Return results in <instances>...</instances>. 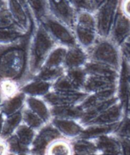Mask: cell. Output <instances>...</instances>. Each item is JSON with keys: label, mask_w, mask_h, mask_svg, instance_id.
<instances>
[{"label": "cell", "mask_w": 130, "mask_h": 155, "mask_svg": "<svg viewBox=\"0 0 130 155\" xmlns=\"http://www.w3.org/2000/svg\"><path fill=\"white\" fill-rule=\"evenodd\" d=\"M90 1H91V4H92L93 10H94V12L97 8H99L100 5H102L106 1H107V0H90Z\"/></svg>", "instance_id": "obj_43"}, {"label": "cell", "mask_w": 130, "mask_h": 155, "mask_svg": "<svg viewBox=\"0 0 130 155\" xmlns=\"http://www.w3.org/2000/svg\"><path fill=\"white\" fill-rule=\"evenodd\" d=\"M45 155H74L71 140L61 137L48 147Z\"/></svg>", "instance_id": "obj_28"}, {"label": "cell", "mask_w": 130, "mask_h": 155, "mask_svg": "<svg viewBox=\"0 0 130 155\" xmlns=\"http://www.w3.org/2000/svg\"><path fill=\"white\" fill-rule=\"evenodd\" d=\"M65 72L64 68H41V69L38 71V74L34 76V78L42 80V81H48V82L53 83L56 81L58 78L61 77Z\"/></svg>", "instance_id": "obj_33"}, {"label": "cell", "mask_w": 130, "mask_h": 155, "mask_svg": "<svg viewBox=\"0 0 130 155\" xmlns=\"http://www.w3.org/2000/svg\"><path fill=\"white\" fill-rule=\"evenodd\" d=\"M119 0H107L94 12L100 38H109L119 12Z\"/></svg>", "instance_id": "obj_6"}, {"label": "cell", "mask_w": 130, "mask_h": 155, "mask_svg": "<svg viewBox=\"0 0 130 155\" xmlns=\"http://www.w3.org/2000/svg\"><path fill=\"white\" fill-rule=\"evenodd\" d=\"M2 101H3V97H2V94L0 93V106H1V104H2Z\"/></svg>", "instance_id": "obj_47"}, {"label": "cell", "mask_w": 130, "mask_h": 155, "mask_svg": "<svg viewBox=\"0 0 130 155\" xmlns=\"http://www.w3.org/2000/svg\"><path fill=\"white\" fill-rule=\"evenodd\" d=\"M130 114V86H129V91H128V108H127V115Z\"/></svg>", "instance_id": "obj_45"}, {"label": "cell", "mask_w": 130, "mask_h": 155, "mask_svg": "<svg viewBox=\"0 0 130 155\" xmlns=\"http://www.w3.org/2000/svg\"><path fill=\"white\" fill-rule=\"evenodd\" d=\"M73 30L78 45L87 51L92 48L100 38L94 12H78Z\"/></svg>", "instance_id": "obj_3"}, {"label": "cell", "mask_w": 130, "mask_h": 155, "mask_svg": "<svg viewBox=\"0 0 130 155\" xmlns=\"http://www.w3.org/2000/svg\"><path fill=\"white\" fill-rule=\"evenodd\" d=\"M51 123L63 137L72 140L81 137L85 127L78 120L53 117Z\"/></svg>", "instance_id": "obj_13"}, {"label": "cell", "mask_w": 130, "mask_h": 155, "mask_svg": "<svg viewBox=\"0 0 130 155\" xmlns=\"http://www.w3.org/2000/svg\"><path fill=\"white\" fill-rule=\"evenodd\" d=\"M87 53L90 61L105 64L117 71L120 69L122 60L120 47L109 38H99Z\"/></svg>", "instance_id": "obj_4"}, {"label": "cell", "mask_w": 130, "mask_h": 155, "mask_svg": "<svg viewBox=\"0 0 130 155\" xmlns=\"http://www.w3.org/2000/svg\"><path fill=\"white\" fill-rule=\"evenodd\" d=\"M71 143L74 155H91L98 152L94 140L78 137L71 140Z\"/></svg>", "instance_id": "obj_24"}, {"label": "cell", "mask_w": 130, "mask_h": 155, "mask_svg": "<svg viewBox=\"0 0 130 155\" xmlns=\"http://www.w3.org/2000/svg\"><path fill=\"white\" fill-rule=\"evenodd\" d=\"M128 116H130V114H128Z\"/></svg>", "instance_id": "obj_50"}, {"label": "cell", "mask_w": 130, "mask_h": 155, "mask_svg": "<svg viewBox=\"0 0 130 155\" xmlns=\"http://www.w3.org/2000/svg\"><path fill=\"white\" fill-rule=\"evenodd\" d=\"M7 0H0V9L6 4Z\"/></svg>", "instance_id": "obj_46"}, {"label": "cell", "mask_w": 130, "mask_h": 155, "mask_svg": "<svg viewBox=\"0 0 130 155\" xmlns=\"http://www.w3.org/2000/svg\"><path fill=\"white\" fill-rule=\"evenodd\" d=\"M26 97L27 96L23 92L19 91L12 97L3 99L2 104L0 106V111L5 117L18 112L25 106Z\"/></svg>", "instance_id": "obj_19"}, {"label": "cell", "mask_w": 130, "mask_h": 155, "mask_svg": "<svg viewBox=\"0 0 130 155\" xmlns=\"http://www.w3.org/2000/svg\"><path fill=\"white\" fill-rule=\"evenodd\" d=\"M125 44H127V45H130V37L129 38H128V39L126 40V41H125Z\"/></svg>", "instance_id": "obj_49"}, {"label": "cell", "mask_w": 130, "mask_h": 155, "mask_svg": "<svg viewBox=\"0 0 130 155\" xmlns=\"http://www.w3.org/2000/svg\"><path fill=\"white\" fill-rule=\"evenodd\" d=\"M20 85L18 82L12 80H3L0 81V93L3 99L15 95L20 91Z\"/></svg>", "instance_id": "obj_34"}, {"label": "cell", "mask_w": 130, "mask_h": 155, "mask_svg": "<svg viewBox=\"0 0 130 155\" xmlns=\"http://www.w3.org/2000/svg\"><path fill=\"white\" fill-rule=\"evenodd\" d=\"M36 133V130L31 128L28 125L22 123L17 128L14 134L15 135L16 138L18 139V142L21 143V145L30 151L31 144L33 143Z\"/></svg>", "instance_id": "obj_27"}, {"label": "cell", "mask_w": 130, "mask_h": 155, "mask_svg": "<svg viewBox=\"0 0 130 155\" xmlns=\"http://www.w3.org/2000/svg\"><path fill=\"white\" fill-rule=\"evenodd\" d=\"M8 147V154L15 155H27L30 154V151L21 145L15 134L5 140Z\"/></svg>", "instance_id": "obj_35"}, {"label": "cell", "mask_w": 130, "mask_h": 155, "mask_svg": "<svg viewBox=\"0 0 130 155\" xmlns=\"http://www.w3.org/2000/svg\"><path fill=\"white\" fill-rule=\"evenodd\" d=\"M87 74L90 75H101V76H111V77H119V71L114 68L95 62V61H88L87 63L84 67Z\"/></svg>", "instance_id": "obj_25"}, {"label": "cell", "mask_w": 130, "mask_h": 155, "mask_svg": "<svg viewBox=\"0 0 130 155\" xmlns=\"http://www.w3.org/2000/svg\"><path fill=\"white\" fill-rule=\"evenodd\" d=\"M39 24L46 29L58 45L68 48L78 45L74 30L51 15L45 17Z\"/></svg>", "instance_id": "obj_5"}, {"label": "cell", "mask_w": 130, "mask_h": 155, "mask_svg": "<svg viewBox=\"0 0 130 155\" xmlns=\"http://www.w3.org/2000/svg\"><path fill=\"white\" fill-rule=\"evenodd\" d=\"M28 33H25L18 27L0 28V45H9L17 42Z\"/></svg>", "instance_id": "obj_29"}, {"label": "cell", "mask_w": 130, "mask_h": 155, "mask_svg": "<svg viewBox=\"0 0 130 155\" xmlns=\"http://www.w3.org/2000/svg\"><path fill=\"white\" fill-rule=\"evenodd\" d=\"M52 83L37 78H31L20 87V91L26 96L43 97L51 91Z\"/></svg>", "instance_id": "obj_17"}, {"label": "cell", "mask_w": 130, "mask_h": 155, "mask_svg": "<svg viewBox=\"0 0 130 155\" xmlns=\"http://www.w3.org/2000/svg\"><path fill=\"white\" fill-rule=\"evenodd\" d=\"M57 44L41 24H35L31 32L28 49V74L30 80L36 75Z\"/></svg>", "instance_id": "obj_2"}, {"label": "cell", "mask_w": 130, "mask_h": 155, "mask_svg": "<svg viewBox=\"0 0 130 155\" xmlns=\"http://www.w3.org/2000/svg\"><path fill=\"white\" fill-rule=\"evenodd\" d=\"M12 27L17 26L10 14L6 2V4L0 9V28H12Z\"/></svg>", "instance_id": "obj_37"}, {"label": "cell", "mask_w": 130, "mask_h": 155, "mask_svg": "<svg viewBox=\"0 0 130 155\" xmlns=\"http://www.w3.org/2000/svg\"><path fill=\"white\" fill-rule=\"evenodd\" d=\"M32 31L17 42L0 45V81L12 80L21 86L30 80L28 49Z\"/></svg>", "instance_id": "obj_1"}, {"label": "cell", "mask_w": 130, "mask_h": 155, "mask_svg": "<svg viewBox=\"0 0 130 155\" xmlns=\"http://www.w3.org/2000/svg\"><path fill=\"white\" fill-rule=\"evenodd\" d=\"M52 91H64V92H74V91H83L81 90L78 89L76 87L71 80L68 78V76L64 74L58 78V79L52 83Z\"/></svg>", "instance_id": "obj_32"}, {"label": "cell", "mask_w": 130, "mask_h": 155, "mask_svg": "<svg viewBox=\"0 0 130 155\" xmlns=\"http://www.w3.org/2000/svg\"><path fill=\"white\" fill-rule=\"evenodd\" d=\"M119 124L112 125H93L85 127V129L81 134L82 138L94 140L101 136L113 134Z\"/></svg>", "instance_id": "obj_23"}, {"label": "cell", "mask_w": 130, "mask_h": 155, "mask_svg": "<svg viewBox=\"0 0 130 155\" xmlns=\"http://www.w3.org/2000/svg\"><path fill=\"white\" fill-rule=\"evenodd\" d=\"M50 15L58 18L71 28H74L78 12L68 0H48Z\"/></svg>", "instance_id": "obj_11"}, {"label": "cell", "mask_w": 130, "mask_h": 155, "mask_svg": "<svg viewBox=\"0 0 130 155\" xmlns=\"http://www.w3.org/2000/svg\"><path fill=\"white\" fill-rule=\"evenodd\" d=\"M120 49L122 58L130 64V45L124 43L123 45L120 47Z\"/></svg>", "instance_id": "obj_41"}, {"label": "cell", "mask_w": 130, "mask_h": 155, "mask_svg": "<svg viewBox=\"0 0 130 155\" xmlns=\"http://www.w3.org/2000/svg\"><path fill=\"white\" fill-rule=\"evenodd\" d=\"M87 94L84 91L64 92L51 90L48 94L42 97L51 107L64 106L78 105L85 98Z\"/></svg>", "instance_id": "obj_10"}, {"label": "cell", "mask_w": 130, "mask_h": 155, "mask_svg": "<svg viewBox=\"0 0 130 155\" xmlns=\"http://www.w3.org/2000/svg\"><path fill=\"white\" fill-rule=\"evenodd\" d=\"M68 50V48L62 45L55 46L47 58L42 68H64V62H65Z\"/></svg>", "instance_id": "obj_20"}, {"label": "cell", "mask_w": 130, "mask_h": 155, "mask_svg": "<svg viewBox=\"0 0 130 155\" xmlns=\"http://www.w3.org/2000/svg\"><path fill=\"white\" fill-rule=\"evenodd\" d=\"M61 137H63L51 122L46 124L37 131L30 149V154L45 155L48 147Z\"/></svg>", "instance_id": "obj_7"}, {"label": "cell", "mask_w": 130, "mask_h": 155, "mask_svg": "<svg viewBox=\"0 0 130 155\" xmlns=\"http://www.w3.org/2000/svg\"><path fill=\"white\" fill-rule=\"evenodd\" d=\"M4 120H5V116L0 111V139H1V134H2V129H3Z\"/></svg>", "instance_id": "obj_44"}, {"label": "cell", "mask_w": 130, "mask_h": 155, "mask_svg": "<svg viewBox=\"0 0 130 155\" xmlns=\"http://www.w3.org/2000/svg\"><path fill=\"white\" fill-rule=\"evenodd\" d=\"M113 134H116L118 137L130 140V116H125L120 122L119 123Z\"/></svg>", "instance_id": "obj_36"}, {"label": "cell", "mask_w": 130, "mask_h": 155, "mask_svg": "<svg viewBox=\"0 0 130 155\" xmlns=\"http://www.w3.org/2000/svg\"><path fill=\"white\" fill-rule=\"evenodd\" d=\"M119 138L122 150V155H130V140L126 138Z\"/></svg>", "instance_id": "obj_40"}, {"label": "cell", "mask_w": 130, "mask_h": 155, "mask_svg": "<svg viewBox=\"0 0 130 155\" xmlns=\"http://www.w3.org/2000/svg\"><path fill=\"white\" fill-rule=\"evenodd\" d=\"M0 155H8V147L5 140L0 139Z\"/></svg>", "instance_id": "obj_42"}, {"label": "cell", "mask_w": 130, "mask_h": 155, "mask_svg": "<svg viewBox=\"0 0 130 155\" xmlns=\"http://www.w3.org/2000/svg\"><path fill=\"white\" fill-rule=\"evenodd\" d=\"M25 106L41 117L45 124L51 122L52 119L51 107L42 97L27 96Z\"/></svg>", "instance_id": "obj_18"}, {"label": "cell", "mask_w": 130, "mask_h": 155, "mask_svg": "<svg viewBox=\"0 0 130 155\" xmlns=\"http://www.w3.org/2000/svg\"><path fill=\"white\" fill-rule=\"evenodd\" d=\"M51 114L53 117L59 118H68L78 120L80 121L84 115L82 111L78 105L74 106H64V107H52Z\"/></svg>", "instance_id": "obj_22"}, {"label": "cell", "mask_w": 130, "mask_h": 155, "mask_svg": "<svg viewBox=\"0 0 130 155\" xmlns=\"http://www.w3.org/2000/svg\"><path fill=\"white\" fill-rule=\"evenodd\" d=\"M22 124V110L15 114L5 117L1 139L6 140L14 134L15 130Z\"/></svg>", "instance_id": "obj_26"}, {"label": "cell", "mask_w": 130, "mask_h": 155, "mask_svg": "<svg viewBox=\"0 0 130 155\" xmlns=\"http://www.w3.org/2000/svg\"><path fill=\"white\" fill-rule=\"evenodd\" d=\"M119 9L122 15L130 20V0H119Z\"/></svg>", "instance_id": "obj_39"}, {"label": "cell", "mask_w": 130, "mask_h": 155, "mask_svg": "<svg viewBox=\"0 0 130 155\" xmlns=\"http://www.w3.org/2000/svg\"><path fill=\"white\" fill-rule=\"evenodd\" d=\"M7 6L15 25L19 29L25 33L33 29L36 23L28 6L23 5L19 0H7Z\"/></svg>", "instance_id": "obj_8"}, {"label": "cell", "mask_w": 130, "mask_h": 155, "mask_svg": "<svg viewBox=\"0 0 130 155\" xmlns=\"http://www.w3.org/2000/svg\"><path fill=\"white\" fill-rule=\"evenodd\" d=\"M91 155H106V154H104V153H100V152H97V153H93V154H91Z\"/></svg>", "instance_id": "obj_48"}, {"label": "cell", "mask_w": 130, "mask_h": 155, "mask_svg": "<svg viewBox=\"0 0 130 155\" xmlns=\"http://www.w3.org/2000/svg\"><path fill=\"white\" fill-rule=\"evenodd\" d=\"M26 2L36 25L50 15L48 0H26Z\"/></svg>", "instance_id": "obj_21"}, {"label": "cell", "mask_w": 130, "mask_h": 155, "mask_svg": "<svg viewBox=\"0 0 130 155\" xmlns=\"http://www.w3.org/2000/svg\"><path fill=\"white\" fill-rule=\"evenodd\" d=\"M88 61L89 55L87 51L80 45H76L68 48L64 62V68L67 70L84 68Z\"/></svg>", "instance_id": "obj_16"}, {"label": "cell", "mask_w": 130, "mask_h": 155, "mask_svg": "<svg viewBox=\"0 0 130 155\" xmlns=\"http://www.w3.org/2000/svg\"><path fill=\"white\" fill-rule=\"evenodd\" d=\"M97 151L106 155H122L119 138L116 134H110L94 139Z\"/></svg>", "instance_id": "obj_15"}, {"label": "cell", "mask_w": 130, "mask_h": 155, "mask_svg": "<svg viewBox=\"0 0 130 155\" xmlns=\"http://www.w3.org/2000/svg\"><path fill=\"white\" fill-rule=\"evenodd\" d=\"M126 116L120 101H116L110 107L102 110L94 116L84 125V127L93 125H112L116 124Z\"/></svg>", "instance_id": "obj_9"}, {"label": "cell", "mask_w": 130, "mask_h": 155, "mask_svg": "<svg viewBox=\"0 0 130 155\" xmlns=\"http://www.w3.org/2000/svg\"><path fill=\"white\" fill-rule=\"evenodd\" d=\"M65 74L78 89L83 91V87L87 78V74L84 68L67 69L65 70Z\"/></svg>", "instance_id": "obj_31"}, {"label": "cell", "mask_w": 130, "mask_h": 155, "mask_svg": "<svg viewBox=\"0 0 130 155\" xmlns=\"http://www.w3.org/2000/svg\"><path fill=\"white\" fill-rule=\"evenodd\" d=\"M22 123L36 131L46 124L41 117H38L33 111H31L26 106H25L22 109Z\"/></svg>", "instance_id": "obj_30"}, {"label": "cell", "mask_w": 130, "mask_h": 155, "mask_svg": "<svg viewBox=\"0 0 130 155\" xmlns=\"http://www.w3.org/2000/svg\"><path fill=\"white\" fill-rule=\"evenodd\" d=\"M68 2L77 12H81V11L94 12L90 0H68Z\"/></svg>", "instance_id": "obj_38"}, {"label": "cell", "mask_w": 130, "mask_h": 155, "mask_svg": "<svg viewBox=\"0 0 130 155\" xmlns=\"http://www.w3.org/2000/svg\"><path fill=\"white\" fill-rule=\"evenodd\" d=\"M129 37L130 20L122 15L119 9L109 38L118 46L121 47Z\"/></svg>", "instance_id": "obj_14"}, {"label": "cell", "mask_w": 130, "mask_h": 155, "mask_svg": "<svg viewBox=\"0 0 130 155\" xmlns=\"http://www.w3.org/2000/svg\"><path fill=\"white\" fill-rule=\"evenodd\" d=\"M119 77L87 74L83 91L87 94L117 89Z\"/></svg>", "instance_id": "obj_12"}]
</instances>
